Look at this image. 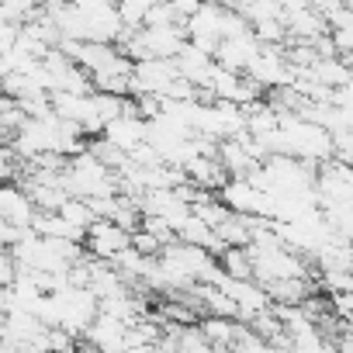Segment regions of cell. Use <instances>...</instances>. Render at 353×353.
I'll use <instances>...</instances> for the list:
<instances>
[{
	"mask_svg": "<svg viewBox=\"0 0 353 353\" xmlns=\"http://www.w3.org/2000/svg\"><path fill=\"white\" fill-rule=\"evenodd\" d=\"M90 152H94L111 173H121V170L132 163V156H128L121 145H114L111 139H104V135H101V139H90Z\"/></svg>",
	"mask_w": 353,
	"mask_h": 353,
	"instance_id": "cell-13",
	"label": "cell"
},
{
	"mask_svg": "<svg viewBox=\"0 0 353 353\" xmlns=\"http://www.w3.org/2000/svg\"><path fill=\"white\" fill-rule=\"evenodd\" d=\"M260 46H288V25L281 18H267V21H256L253 25Z\"/></svg>",
	"mask_w": 353,
	"mask_h": 353,
	"instance_id": "cell-16",
	"label": "cell"
},
{
	"mask_svg": "<svg viewBox=\"0 0 353 353\" xmlns=\"http://www.w3.org/2000/svg\"><path fill=\"white\" fill-rule=\"evenodd\" d=\"M90 353H128V350H90Z\"/></svg>",
	"mask_w": 353,
	"mask_h": 353,
	"instance_id": "cell-23",
	"label": "cell"
},
{
	"mask_svg": "<svg viewBox=\"0 0 353 353\" xmlns=\"http://www.w3.org/2000/svg\"><path fill=\"white\" fill-rule=\"evenodd\" d=\"M70 225H77V229H90L94 222H97V215H94V208H90V201L87 198H70L66 205H63V212H59Z\"/></svg>",
	"mask_w": 353,
	"mask_h": 353,
	"instance_id": "cell-15",
	"label": "cell"
},
{
	"mask_svg": "<svg viewBox=\"0 0 353 353\" xmlns=\"http://www.w3.org/2000/svg\"><path fill=\"white\" fill-rule=\"evenodd\" d=\"M132 250L135 253H142V256H163V250H166V243L159 239V236H152L149 229H135L132 232Z\"/></svg>",
	"mask_w": 353,
	"mask_h": 353,
	"instance_id": "cell-18",
	"label": "cell"
},
{
	"mask_svg": "<svg viewBox=\"0 0 353 353\" xmlns=\"http://www.w3.org/2000/svg\"><path fill=\"white\" fill-rule=\"evenodd\" d=\"M163 25H184L181 18H176L173 0H159V4H152L149 14H145V28H163Z\"/></svg>",
	"mask_w": 353,
	"mask_h": 353,
	"instance_id": "cell-17",
	"label": "cell"
},
{
	"mask_svg": "<svg viewBox=\"0 0 353 353\" xmlns=\"http://www.w3.org/2000/svg\"><path fill=\"white\" fill-rule=\"evenodd\" d=\"M128 329L132 325H125L121 319L101 312L80 343H87L90 350H128Z\"/></svg>",
	"mask_w": 353,
	"mask_h": 353,
	"instance_id": "cell-3",
	"label": "cell"
},
{
	"mask_svg": "<svg viewBox=\"0 0 353 353\" xmlns=\"http://www.w3.org/2000/svg\"><path fill=\"white\" fill-rule=\"evenodd\" d=\"M343 63H346V66H350V73H353V52H346V56H343Z\"/></svg>",
	"mask_w": 353,
	"mask_h": 353,
	"instance_id": "cell-22",
	"label": "cell"
},
{
	"mask_svg": "<svg viewBox=\"0 0 353 353\" xmlns=\"http://www.w3.org/2000/svg\"><path fill=\"white\" fill-rule=\"evenodd\" d=\"M232 353H274V343L263 339L250 322H243V325H239V336H236V343H232Z\"/></svg>",
	"mask_w": 353,
	"mask_h": 353,
	"instance_id": "cell-14",
	"label": "cell"
},
{
	"mask_svg": "<svg viewBox=\"0 0 353 353\" xmlns=\"http://www.w3.org/2000/svg\"><path fill=\"white\" fill-rule=\"evenodd\" d=\"M125 250H132V232L121 229V225H114L111 219H97V222L87 229V253H90V256L114 263Z\"/></svg>",
	"mask_w": 353,
	"mask_h": 353,
	"instance_id": "cell-1",
	"label": "cell"
},
{
	"mask_svg": "<svg viewBox=\"0 0 353 353\" xmlns=\"http://www.w3.org/2000/svg\"><path fill=\"white\" fill-rule=\"evenodd\" d=\"M173 8H176V18H181L184 25L205 8V0H173Z\"/></svg>",
	"mask_w": 353,
	"mask_h": 353,
	"instance_id": "cell-20",
	"label": "cell"
},
{
	"mask_svg": "<svg viewBox=\"0 0 353 353\" xmlns=\"http://www.w3.org/2000/svg\"><path fill=\"white\" fill-rule=\"evenodd\" d=\"M176 66H181V77L191 80L194 87H212V77H215V59L205 56L201 49L188 46L181 56H176Z\"/></svg>",
	"mask_w": 353,
	"mask_h": 353,
	"instance_id": "cell-7",
	"label": "cell"
},
{
	"mask_svg": "<svg viewBox=\"0 0 353 353\" xmlns=\"http://www.w3.org/2000/svg\"><path fill=\"white\" fill-rule=\"evenodd\" d=\"M343 4H346V11H350V14H353V0H343Z\"/></svg>",
	"mask_w": 353,
	"mask_h": 353,
	"instance_id": "cell-24",
	"label": "cell"
},
{
	"mask_svg": "<svg viewBox=\"0 0 353 353\" xmlns=\"http://www.w3.org/2000/svg\"><path fill=\"white\" fill-rule=\"evenodd\" d=\"M184 173L191 176V181L198 184V188H205V191H222L232 176H229V170H225V163L219 159V156H198V159H191L188 166H184Z\"/></svg>",
	"mask_w": 353,
	"mask_h": 353,
	"instance_id": "cell-6",
	"label": "cell"
},
{
	"mask_svg": "<svg viewBox=\"0 0 353 353\" xmlns=\"http://www.w3.org/2000/svg\"><path fill=\"white\" fill-rule=\"evenodd\" d=\"M0 353H25V350H21L18 343H8V339H4V346H0Z\"/></svg>",
	"mask_w": 353,
	"mask_h": 353,
	"instance_id": "cell-21",
	"label": "cell"
},
{
	"mask_svg": "<svg viewBox=\"0 0 353 353\" xmlns=\"http://www.w3.org/2000/svg\"><path fill=\"white\" fill-rule=\"evenodd\" d=\"M263 194H267V191H256L250 181H243V176H232V181L219 191V198H222L232 212H239V215H256V219H260Z\"/></svg>",
	"mask_w": 353,
	"mask_h": 353,
	"instance_id": "cell-5",
	"label": "cell"
},
{
	"mask_svg": "<svg viewBox=\"0 0 353 353\" xmlns=\"http://www.w3.org/2000/svg\"><path fill=\"white\" fill-rule=\"evenodd\" d=\"M104 139H111L114 145H121L125 152H132L135 145H142V142L149 139V121H145V118H118V121H108Z\"/></svg>",
	"mask_w": 353,
	"mask_h": 353,
	"instance_id": "cell-8",
	"label": "cell"
},
{
	"mask_svg": "<svg viewBox=\"0 0 353 353\" xmlns=\"http://www.w3.org/2000/svg\"><path fill=\"white\" fill-rule=\"evenodd\" d=\"M32 236V229H21V225H11V222H0V243L4 250H14L18 243H25Z\"/></svg>",
	"mask_w": 353,
	"mask_h": 353,
	"instance_id": "cell-19",
	"label": "cell"
},
{
	"mask_svg": "<svg viewBox=\"0 0 353 353\" xmlns=\"http://www.w3.org/2000/svg\"><path fill=\"white\" fill-rule=\"evenodd\" d=\"M239 325H243L239 319H225V315H201V322H198L205 339L215 343L219 350H232V343L239 336Z\"/></svg>",
	"mask_w": 353,
	"mask_h": 353,
	"instance_id": "cell-10",
	"label": "cell"
},
{
	"mask_svg": "<svg viewBox=\"0 0 353 353\" xmlns=\"http://www.w3.org/2000/svg\"><path fill=\"white\" fill-rule=\"evenodd\" d=\"M222 270L236 281H253V253L246 246H229L222 256H219Z\"/></svg>",
	"mask_w": 353,
	"mask_h": 353,
	"instance_id": "cell-11",
	"label": "cell"
},
{
	"mask_svg": "<svg viewBox=\"0 0 353 353\" xmlns=\"http://www.w3.org/2000/svg\"><path fill=\"white\" fill-rule=\"evenodd\" d=\"M312 73H315V80H322V83L332 87V90H339V87H346V83L353 80V73H350V66L343 63V56H336V59H319V63L312 66Z\"/></svg>",
	"mask_w": 353,
	"mask_h": 353,
	"instance_id": "cell-12",
	"label": "cell"
},
{
	"mask_svg": "<svg viewBox=\"0 0 353 353\" xmlns=\"http://www.w3.org/2000/svg\"><path fill=\"white\" fill-rule=\"evenodd\" d=\"M260 39H256V32H250V35H243V39H222V46H219V56H215V63L222 66V70H232V73H246L250 70V63L260 56Z\"/></svg>",
	"mask_w": 353,
	"mask_h": 353,
	"instance_id": "cell-4",
	"label": "cell"
},
{
	"mask_svg": "<svg viewBox=\"0 0 353 353\" xmlns=\"http://www.w3.org/2000/svg\"><path fill=\"white\" fill-rule=\"evenodd\" d=\"M267 291H270L274 305H305L319 291V284L312 277H284V281L267 284Z\"/></svg>",
	"mask_w": 353,
	"mask_h": 353,
	"instance_id": "cell-9",
	"label": "cell"
},
{
	"mask_svg": "<svg viewBox=\"0 0 353 353\" xmlns=\"http://www.w3.org/2000/svg\"><path fill=\"white\" fill-rule=\"evenodd\" d=\"M35 219H39V208H35L32 194H28L21 184H8L4 191H0V222L32 229Z\"/></svg>",
	"mask_w": 353,
	"mask_h": 353,
	"instance_id": "cell-2",
	"label": "cell"
}]
</instances>
